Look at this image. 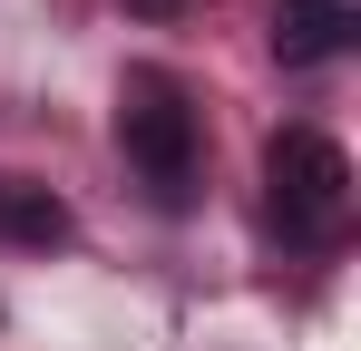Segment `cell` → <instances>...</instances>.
<instances>
[{
	"mask_svg": "<svg viewBox=\"0 0 361 351\" xmlns=\"http://www.w3.org/2000/svg\"><path fill=\"white\" fill-rule=\"evenodd\" d=\"M118 147L127 166L147 176V195L185 215L195 205V176H205V108L176 68H127L118 78Z\"/></svg>",
	"mask_w": 361,
	"mask_h": 351,
	"instance_id": "cell-1",
	"label": "cell"
},
{
	"mask_svg": "<svg viewBox=\"0 0 361 351\" xmlns=\"http://www.w3.org/2000/svg\"><path fill=\"white\" fill-rule=\"evenodd\" d=\"M264 215H274V234L302 244V254L342 244V225H352V156H342V137L283 127V137L264 147Z\"/></svg>",
	"mask_w": 361,
	"mask_h": 351,
	"instance_id": "cell-2",
	"label": "cell"
},
{
	"mask_svg": "<svg viewBox=\"0 0 361 351\" xmlns=\"http://www.w3.org/2000/svg\"><path fill=\"white\" fill-rule=\"evenodd\" d=\"M68 234H78V215H68L39 176L0 166V254H59Z\"/></svg>",
	"mask_w": 361,
	"mask_h": 351,
	"instance_id": "cell-3",
	"label": "cell"
},
{
	"mask_svg": "<svg viewBox=\"0 0 361 351\" xmlns=\"http://www.w3.org/2000/svg\"><path fill=\"white\" fill-rule=\"evenodd\" d=\"M352 0H274V49L293 58V68H322V58L352 49Z\"/></svg>",
	"mask_w": 361,
	"mask_h": 351,
	"instance_id": "cell-4",
	"label": "cell"
}]
</instances>
